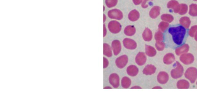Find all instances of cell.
Here are the masks:
<instances>
[{
	"label": "cell",
	"mask_w": 197,
	"mask_h": 111,
	"mask_svg": "<svg viewBox=\"0 0 197 111\" xmlns=\"http://www.w3.org/2000/svg\"><path fill=\"white\" fill-rule=\"evenodd\" d=\"M188 29L179 24L169 26L164 32V43L166 46L176 49L185 44L189 35Z\"/></svg>",
	"instance_id": "cell-1"
},
{
	"label": "cell",
	"mask_w": 197,
	"mask_h": 111,
	"mask_svg": "<svg viewBox=\"0 0 197 111\" xmlns=\"http://www.w3.org/2000/svg\"><path fill=\"white\" fill-rule=\"evenodd\" d=\"M174 68L171 72V76L174 79H177L181 77L184 74L183 66L178 61H176L173 65Z\"/></svg>",
	"instance_id": "cell-2"
},
{
	"label": "cell",
	"mask_w": 197,
	"mask_h": 111,
	"mask_svg": "<svg viewBox=\"0 0 197 111\" xmlns=\"http://www.w3.org/2000/svg\"><path fill=\"white\" fill-rule=\"evenodd\" d=\"M184 75L185 78L193 84L197 80V69L194 67H189L185 71Z\"/></svg>",
	"instance_id": "cell-3"
},
{
	"label": "cell",
	"mask_w": 197,
	"mask_h": 111,
	"mask_svg": "<svg viewBox=\"0 0 197 111\" xmlns=\"http://www.w3.org/2000/svg\"><path fill=\"white\" fill-rule=\"evenodd\" d=\"M179 60L184 65H190L194 61V57L192 54L188 52L180 56Z\"/></svg>",
	"instance_id": "cell-4"
},
{
	"label": "cell",
	"mask_w": 197,
	"mask_h": 111,
	"mask_svg": "<svg viewBox=\"0 0 197 111\" xmlns=\"http://www.w3.org/2000/svg\"><path fill=\"white\" fill-rule=\"evenodd\" d=\"M128 62V58L126 55H123L118 57L116 60L115 63L119 69L124 68Z\"/></svg>",
	"instance_id": "cell-5"
},
{
	"label": "cell",
	"mask_w": 197,
	"mask_h": 111,
	"mask_svg": "<svg viewBox=\"0 0 197 111\" xmlns=\"http://www.w3.org/2000/svg\"><path fill=\"white\" fill-rule=\"evenodd\" d=\"M109 82L112 86L114 89H117L120 85V78L116 73L110 74L109 77Z\"/></svg>",
	"instance_id": "cell-6"
},
{
	"label": "cell",
	"mask_w": 197,
	"mask_h": 111,
	"mask_svg": "<svg viewBox=\"0 0 197 111\" xmlns=\"http://www.w3.org/2000/svg\"><path fill=\"white\" fill-rule=\"evenodd\" d=\"M169 78V75L168 73L164 71L159 72L157 78L158 83L161 84H166L168 82Z\"/></svg>",
	"instance_id": "cell-7"
},
{
	"label": "cell",
	"mask_w": 197,
	"mask_h": 111,
	"mask_svg": "<svg viewBox=\"0 0 197 111\" xmlns=\"http://www.w3.org/2000/svg\"><path fill=\"white\" fill-rule=\"evenodd\" d=\"M124 46L126 49L129 50H134L136 48L137 44L133 40L129 38H126L123 41Z\"/></svg>",
	"instance_id": "cell-8"
},
{
	"label": "cell",
	"mask_w": 197,
	"mask_h": 111,
	"mask_svg": "<svg viewBox=\"0 0 197 111\" xmlns=\"http://www.w3.org/2000/svg\"><path fill=\"white\" fill-rule=\"evenodd\" d=\"M146 56L144 52H139L135 57V63L139 66H143L146 63Z\"/></svg>",
	"instance_id": "cell-9"
},
{
	"label": "cell",
	"mask_w": 197,
	"mask_h": 111,
	"mask_svg": "<svg viewBox=\"0 0 197 111\" xmlns=\"http://www.w3.org/2000/svg\"><path fill=\"white\" fill-rule=\"evenodd\" d=\"M108 25V28L111 33L116 34L119 33L121 30V26L120 24L117 21H111Z\"/></svg>",
	"instance_id": "cell-10"
},
{
	"label": "cell",
	"mask_w": 197,
	"mask_h": 111,
	"mask_svg": "<svg viewBox=\"0 0 197 111\" xmlns=\"http://www.w3.org/2000/svg\"><path fill=\"white\" fill-rule=\"evenodd\" d=\"M111 48L112 52L115 56L118 55L121 51L122 47L120 42L119 41H114L112 43Z\"/></svg>",
	"instance_id": "cell-11"
},
{
	"label": "cell",
	"mask_w": 197,
	"mask_h": 111,
	"mask_svg": "<svg viewBox=\"0 0 197 111\" xmlns=\"http://www.w3.org/2000/svg\"><path fill=\"white\" fill-rule=\"evenodd\" d=\"M190 50V46L188 44H184L175 49V52L176 55L180 56L181 55L188 53Z\"/></svg>",
	"instance_id": "cell-12"
},
{
	"label": "cell",
	"mask_w": 197,
	"mask_h": 111,
	"mask_svg": "<svg viewBox=\"0 0 197 111\" xmlns=\"http://www.w3.org/2000/svg\"><path fill=\"white\" fill-rule=\"evenodd\" d=\"M176 58L173 53H168L164 56L163 61L165 65H170L175 62Z\"/></svg>",
	"instance_id": "cell-13"
},
{
	"label": "cell",
	"mask_w": 197,
	"mask_h": 111,
	"mask_svg": "<svg viewBox=\"0 0 197 111\" xmlns=\"http://www.w3.org/2000/svg\"><path fill=\"white\" fill-rule=\"evenodd\" d=\"M156 70V67L152 65H148L143 70V74L146 75H151L154 74Z\"/></svg>",
	"instance_id": "cell-14"
},
{
	"label": "cell",
	"mask_w": 197,
	"mask_h": 111,
	"mask_svg": "<svg viewBox=\"0 0 197 111\" xmlns=\"http://www.w3.org/2000/svg\"><path fill=\"white\" fill-rule=\"evenodd\" d=\"M126 72L127 75L133 77L137 75L139 73V69L135 65H131L127 67Z\"/></svg>",
	"instance_id": "cell-15"
},
{
	"label": "cell",
	"mask_w": 197,
	"mask_h": 111,
	"mask_svg": "<svg viewBox=\"0 0 197 111\" xmlns=\"http://www.w3.org/2000/svg\"><path fill=\"white\" fill-rule=\"evenodd\" d=\"M145 54L148 57H154L156 54V50L151 46L146 45Z\"/></svg>",
	"instance_id": "cell-16"
},
{
	"label": "cell",
	"mask_w": 197,
	"mask_h": 111,
	"mask_svg": "<svg viewBox=\"0 0 197 111\" xmlns=\"http://www.w3.org/2000/svg\"><path fill=\"white\" fill-rule=\"evenodd\" d=\"M176 86L178 89H188L190 87V82L187 80H180L177 82Z\"/></svg>",
	"instance_id": "cell-17"
},
{
	"label": "cell",
	"mask_w": 197,
	"mask_h": 111,
	"mask_svg": "<svg viewBox=\"0 0 197 111\" xmlns=\"http://www.w3.org/2000/svg\"><path fill=\"white\" fill-rule=\"evenodd\" d=\"M104 55L108 58L112 56V50L111 47L109 44L104 43Z\"/></svg>",
	"instance_id": "cell-18"
},
{
	"label": "cell",
	"mask_w": 197,
	"mask_h": 111,
	"mask_svg": "<svg viewBox=\"0 0 197 111\" xmlns=\"http://www.w3.org/2000/svg\"><path fill=\"white\" fill-rule=\"evenodd\" d=\"M121 84V86L124 89H128L131 84V80L127 76H125L122 79Z\"/></svg>",
	"instance_id": "cell-19"
},
{
	"label": "cell",
	"mask_w": 197,
	"mask_h": 111,
	"mask_svg": "<svg viewBox=\"0 0 197 111\" xmlns=\"http://www.w3.org/2000/svg\"><path fill=\"white\" fill-rule=\"evenodd\" d=\"M143 38L146 42H150L152 39V32L149 29H146L143 33Z\"/></svg>",
	"instance_id": "cell-20"
},
{
	"label": "cell",
	"mask_w": 197,
	"mask_h": 111,
	"mask_svg": "<svg viewBox=\"0 0 197 111\" xmlns=\"http://www.w3.org/2000/svg\"><path fill=\"white\" fill-rule=\"evenodd\" d=\"M135 32V27L133 26H128L125 29V33L126 35L132 36L134 35Z\"/></svg>",
	"instance_id": "cell-21"
},
{
	"label": "cell",
	"mask_w": 197,
	"mask_h": 111,
	"mask_svg": "<svg viewBox=\"0 0 197 111\" xmlns=\"http://www.w3.org/2000/svg\"><path fill=\"white\" fill-rule=\"evenodd\" d=\"M166 44L164 42H156L155 44V47L156 50L159 51H163L166 47Z\"/></svg>",
	"instance_id": "cell-22"
},
{
	"label": "cell",
	"mask_w": 197,
	"mask_h": 111,
	"mask_svg": "<svg viewBox=\"0 0 197 111\" xmlns=\"http://www.w3.org/2000/svg\"><path fill=\"white\" fill-rule=\"evenodd\" d=\"M155 39L156 42H162L163 41V34L160 32H157L155 35Z\"/></svg>",
	"instance_id": "cell-23"
},
{
	"label": "cell",
	"mask_w": 197,
	"mask_h": 111,
	"mask_svg": "<svg viewBox=\"0 0 197 111\" xmlns=\"http://www.w3.org/2000/svg\"><path fill=\"white\" fill-rule=\"evenodd\" d=\"M169 27L168 24L166 23H160L159 26V29L161 31L165 32L167 28Z\"/></svg>",
	"instance_id": "cell-24"
},
{
	"label": "cell",
	"mask_w": 197,
	"mask_h": 111,
	"mask_svg": "<svg viewBox=\"0 0 197 111\" xmlns=\"http://www.w3.org/2000/svg\"><path fill=\"white\" fill-rule=\"evenodd\" d=\"M196 31H197V26H193L191 29L189 30V35L191 37H193Z\"/></svg>",
	"instance_id": "cell-25"
},
{
	"label": "cell",
	"mask_w": 197,
	"mask_h": 111,
	"mask_svg": "<svg viewBox=\"0 0 197 111\" xmlns=\"http://www.w3.org/2000/svg\"><path fill=\"white\" fill-rule=\"evenodd\" d=\"M109 61L105 57H104V68H107L109 66Z\"/></svg>",
	"instance_id": "cell-26"
},
{
	"label": "cell",
	"mask_w": 197,
	"mask_h": 111,
	"mask_svg": "<svg viewBox=\"0 0 197 111\" xmlns=\"http://www.w3.org/2000/svg\"><path fill=\"white\" fill-rule=\"evenodd\" d=\"M131 89H141V88L140 86H133L131 88Z\"/></svg>",
	"instance_id": "cell-27"
},
{
	"label": "cell",
	"mask_w": 197,
	"mask_h": 111,
	"mask_svg": "<svg viewBox=\"0 0 197 111\" xmlns=\"http://www.w3.org/2000/svg\"><path fill=\"white\" fill-rule=\"evenodd\" d=\"M153 89H162V88L160 86H156L152 88Z\"/></svg>",
	"instance_id": "cell-28"
},
{
	"label": "cell",
	"mask_w": 197,
	"mask_h": 111,
	"mask_svg": "<svg viewBox=\"0 0 197 111\" xmlns=\"http://www.w3.org/2000/svg\"><path fill=\"white\" fill-rule=\"evenodd\" d=\"M104 89H111L112 88L110 87V86H107L105 87H104Z\"/></svg>",
	"instance_id": "cell-29"
},
{
	"label": "cell",
	"mask_w": 197,
	"mask_h": 111,
	"mask_svg": "<svg viewBox=\"0 0 197 111\" xmlns=\"http://www.w3.org/2000/svg\"><path fill=\"white\" fill-rule=\"evenodd\" d=\"M195 39L196 40V41L197 42V32L195 34Z\"/></svg>",
	"instance_id": "cell-30"
},
{
	"label": "cell",
	"mask_w": 197,
	"mask_h": 111,
	"mask_svg": "<svg viewBox=\"0 0 197 111\" xmlns=\"http://www.w3.org/2000/svg\"><path fill=\"white\" fill-rule=\"evenodd\" d=\"M196 85H197V81H196Z\"/></svg>",
	"instance_id": "cell-31"
}]
</instances>
